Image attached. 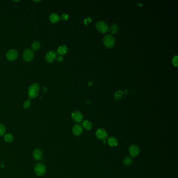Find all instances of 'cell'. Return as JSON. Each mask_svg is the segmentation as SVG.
<instances>
[{
  "label": "cell",
  "mask_w": 178,
  "mask_h": 178,
  "mask_svg": "<svg viewBox=\"0 0 178 178\" xmlns=\"http://www.w3.org/2000/svg\"><path fill=\"white\" fill-rule=\"evenodd\" d=\"M129 152L132 157H136L140 153V148L136 145H132L130 147Z\"/></svg>",
  "instance_id": "obj_10"
},
{
  "label": "cell",
  "mask_w": 178,
  "mask_h": 178,
  "mask_svg": "<svg viewBox=\"0 0 178 178\" xmlns=\"http://www.w3.org/2000/svg\"><path fill=\"white\" fill-rule=\"evenodd\" d=\"M6 129L5 125L2 123H0V136L5 135Z\"/></svg>",
  "instance_id": "obj_20"
},
{
  "label": "cell",
  "mask_w": 178,
  "mask_h": 178,
  "mask_svg": "<svg viewBox=\"0 0 178 178\" xmlns=\"http://www.w3.org/2000/svg\"><path fill=\"white\" fill-rule=\"evenodd\" d=\"M68 52V48L66 45H62L58 49V53L60 56L66 54Z\"/></svg>",
  "instance_id": "obj_13"
},
{
  "label": "cell",
  "mask_w": 178,
  "mask_h": 178,
  "mask_svg": "<svg viewBox=\"0 0 178 178\" xmlns=\"http://www.w3.org/2000/svg\"><path fill=\"white\" fill-rule=\"evenodd\" d=\"M72 118L75 122L79 123L83 120V116L80 111H76L72 113Z\"/></svg>",
  "instance_id": "obj_9"
},
{
  "label": "cell",
  "mask_w": 178,
  "mask_h": 178,
  "mask_svg": "<svg viewBox=\"0 0 178 178\" xmlns=\"http://www.w3.org/2000/svg\"><path fill=\"white\" fill-rule=\"evenodd\" d=\"M57 61L59 62H62L63 61V58L62 56H59V57H58L57 58Z\"/></svg>",
  "instance_id": "obj_27"
},
{
  "label": "cell",
  "mask_w": 178,
  "mask_h": 178,
  "mask_svg": "<svg viewBox=\"0 0 178 178\" xmlns=\"http://www.w3.org/2000/svg\"><path fill=\"white\" fill-rule=\"evenodd\" d=\"M31 105V101L29 99H27L25 101V102H24V104H23V107L25 109H27V108H28Z\"/></svg>",
  "instance_id": "obj_23"
},
{
  "label": "cell",
  "mask_w": 178,
  "mask_h": 178,
  "mask_svg": "<svg viewBox=\"0 0 178 178\" xmlns=\"http://www.w3.org/2000/svg\"><path fill=\"white\" fill-rule=\"evenodd\" d=\"M34 56L33 50L30 49L25 50L23 53V59L27 62H29L32 60L34 58Z\"/></svg>",
  "instance_id": "obj_5"
},
{
  "label": "cell",
  "mask_w": 178,
  "mask_h": 178,
  "mask_svg": "<svg viewBox=\"0 0 178 178\" xmlns=\"http://www.w3.org/2000/svg\"><path fill=\"white\" fill-rule=\"evenodd\" d=\"M172 64L174 66L176 67L177 66V56H174L172 59Z\"/></svg>",
  "instance_id": "obj_25"
},
{
  "label": "cell",
  "mask_w": 178,
  "mask_h": 178,
  "mask_svg": "<svg viewBox=\"0 0 178 178\" xmlns=\"http://www.w3.org/2000/svg\"><path fill=\"white\" fill-rule=\"evenodd\" d=\"M91 20H92V18L90 17H88L87 18H86V19L84 20V24L85 25H87L88 23L91 22Z\"/></svg>",
  "instance_id": "obj_26"
},
{
  "label": "cell",
  "mask_w": 178,
  "mask_h": 178,
  "mask_svg": "<svg viewBox=\"0 0 178 178\" xmlns=\"http://www.w3.org/2000/svg\"><path fill=\"white\" fill-rule=\"evenodd\" d=\"M123 92L122 91V90H119L117 92H116V93H115L114 94V96H115V99H120L122 95H123Z\"/></svg>",
  "instance_id": "obj_22"
},
{
  "label": "cell",
  "mask_w": 178,
  "mask_h": 178,
  "mask_svg": "<svg viewBox=\"0 0 178 178\" xmlns=\"http://www.w3.org/2000/svg\"><path fill=\"white\" fill-rule=\"evenodd\" d=\"M132 159L130 157H127L126 158H125L123 161V163L126 166H129L132 163Z\"/></svg>",
  "instance_id": "obj_21"
},
{
  "label": "cell",
  "mask_w": 178,
  "mask_h": 178,
  "mask_svg": "<svg viewBox=\"0 0 178 178\" xmlns=\"http://www.w3.org/2000/svg\"><path fill=\"white\" fill-rule=\"evenodd\" d=\"M18 56V52L15 49H11L8 51L6 57V58L9 61H14L16 60Z\"/></svg>",
  "instance_id": "obj_7"
},
{
  "label": "cell",
  "mask_w": 178,
  "mask_h": 178,
  "mask_svg": "<svg viewBox=\"0 0 178 178\" xmlns=\"http://www.w3.org/2000/svg\"><path fill=\"white\" fill-rule=\"evenodd\" d=\"M40 86L37 83H34L31 84L28 88V96L31 99L35 98L38 95Z\"/></svg>",
  "instance_id": "obj_1"
},
{
  "label": "cell",
  "mask_w": 178,
  "mask_h": 178,
  "mask_svg": "<svg viewBox=\"0 0 178 178\" xmlns=\"http://www.w3.org/2000/svg\"><path fill=\"white\" fill-rule=\"evenodd\" d=\"M49 19L51 23H57L60 21V17H59V16L57 14H56L55 13H53L50 15Z\"/></svg>",
  "instance_id": "obj_14"
},
{
  "label": "cell",
  "mask_w": 178,
  "mask_h": 178,
  "mask_svg": "<svg viewBox=\"0 0 178 178\" xmlns=\"http://www.w3.org/2000/svg\"><path fill=\"white\" fill-rule=\"evenodd\" d=\"M35 171L38 176H43L45 174L47 171L46 166L43 163H38L35 167Z\"/></svg>",
  "instance_id": "obj_3"
},
{
  "label": "cell",
  "mask_w": 178,
  "mask_h": 178,
  "mask_svg": "<svg viewBox=\"0 0 178 178\" xmlns=\"http://www.w3.org/2000/svg\"><path fill=\"white\" fill-rule=\"evenodd\" d=\"M103 43L107 48H112L116 44V40L112 35L108 34L104 37Z\"/></svg>",
  "instance_id": "obj_2"
},
{
  "label": "cell",
  "mask_w": 178,
  "mask_h": 178,
  "mask_svg": "<svg viewBox=\"0 0 178 178\" xmlns=\"http://www.w3.org/2000/svg\"><path fill=\"white\" fill-rule=\"evenodd\" d=\"M96 27L99 32L103 34L106 33L109 31V27L108 25L102 20L98 21L96 24Z\"/></svg>",
  "instance_id": "obj_4"
},
{
  "label": "cell",
  "mask_w": 178,
  "mask_h": 178,
  "mask_svg": "<svg viewBox=\"0 0 178 178\" xmlns=\"http://www.w3.org/2000/svg\"><path fill=\"white\" fill-rule=\"evenodd\" d=\"M41 47V44L40 43V42L38 41H34V43L31 45V48H32V49L34 51H37L38 49H40Z\"/></svg>",
  "instance_id": "obj_19"
},
{
  "label": "cell",
  "mask_w": 178,
  "mask_h": 178,
  "mask_svg": "<svg viewBox=\"0 0 178 178\" xmlns=\"http://www.w3.org/2000/svg\"><path fill=\"white\" fill-rule=\"evenodd\" d=\"M108 143L109 145L111 146V147H114L118 145V142L116 138L114 137H111L108 140Z\"/></svg>",
  "instance_id": "obj_15"
},
{
  "label": "cell",
  "mask_w": 178,
  "mask_h": 178,
  "mask_svg": "<svg viewBox=\"0 0 178 178\" xmlns=\"http://www.w3.org/2000/svg\"><path fill=\"white\" fill-rule=\"evenodd\" d=\"M119 26L117 24H113L112 25H111L110 29L109 28V31L112 34H115L117 33V32L118 30Z\"/></svg>",
  "instance_id": "obj_17"
},
{
  "label": "cell",
  "mask_w": 178,
  "mask_h": 178,
  "mask_svg": "<svg viewBox=\"0 0 178 178\" xmlns=\"http://www.w3.org/2000/svg\"><path fill=\"white\" fill-rule=\"evenodd\" d=\"M72 132L73 134L75 136H79L83 132V129L81 127L79 124L75 125L73 128Z\"/></svg>",
  "instance_id": "obj_12"
},
{
  "label": "cell",
  "mask_w": 178,
  "mask_h": 178,
  "mask_svg": "<svg viewBox=\"0 0 178 178\" xmlns=\"http://www.w3.org/2000/svg\"><path fill=\"white\" fill-rule=\"evenodd\" d=\"M82 124H83V128L87 130H90L92 127L91 122L88 120H85L84 121H83Z\"/></svg>",
  "instance_id": "obj_16"
},
{
  "label": "cell",
  "mask_w": 178,
  "mask_h": 178,
  "mask_svg": "<svg viewBox=\"0 0 178 178\" xmlns=\"http://www.w3.org/2000/svg\"><path fill=\"white\" fill-rule=\"evenodd\" d=\"M57 52H55L54 51L51 50V51H48L46 53L45 56V59L47 62H48V63H52L56 60V59L57 58Z\"/></svg>",
  "instance_id": "obj_6"
},
{
  "label": "cell",
  "mask_w": 178,
  "mask_h": 178,
  "mask_svg": "<svg viewBox=\"0 0 178 178\" xmlns=\"http://www.w3.org/2000/svg\"><path fill=\"white\" fill-rule=\"evenodd\" d=\"M34 2H39V1H34Z\"/></svg>",
  "instance_id": "obj_28"
},
{
  "label": "cell",
  "mask_w": 178,
  "mask_h": 178,
  "mask_svg": "<svg viewBox=\"0 0 178 178\" xmlns=\"http://www.w3.org/2000/svg\"><path fill=\"white\" fill-rule=\"evenodd\" d=\"M97 138L101 140H104L107 138V133L105 130L103 129H98L96 133Z\"/></svg>",
  "instance_id": "obj_8"
},
{
  "label": "cell",
  "mask_w": 178,
  "mask_h": 178,
  "mask_svg": "<svg viewBox=\"0 0 178 178\" xmlns=\"http://www.w3.org/2000/svg\"><path fill=\"white\" fill-rule=\"evenodd\" d=\"M61 18L62 20H64V21H66L67 20L69 19V15L67 14H63L61 16Z\"/></svg>",
  "instance_id": "obj_24"
},
{
  "label": "cell",
  "mask_w": 178,
  "mask_h": 178,
  "mask_svg": "<svg viewBox=\"0 0 178 178\" xmlns=\"http://www.w3.org/2000/svg\"><path fill=\"white\" fill-rule=\"evenodd\" d=\"M33 157L37 160H40L43 157V154L39 148H36L33 151Z\"/></svg>",
  "instance_id": "obj_11"
},
{
  "label": "cell",
  "mask_w": 178,
  "mask_h": 178,
  "mask_svg": "<svg viewBox=\"0 0 178 178\" xmlns=\"http://www.w3.org/2000/svg\"><path fill=\"white\" fill-rule=\"evenodd\" d=\"M4 140L6 142L11 143L14 140V136L12 134L8 133V134H6L4 135Z\"/></svg>",
  "instance_id": "obj_18"
}]
</instances>
